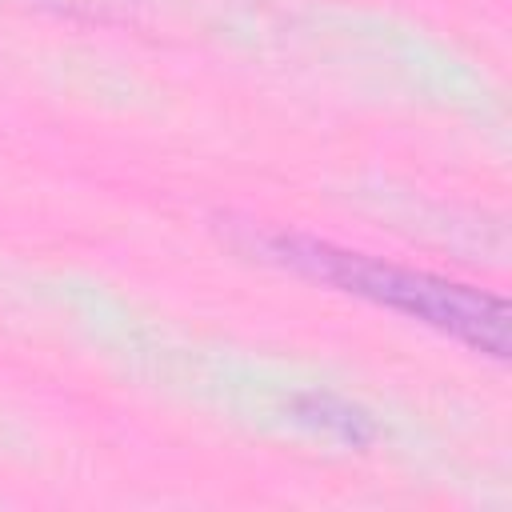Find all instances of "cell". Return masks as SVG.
Returning <instances> with one entry per match:
<instances>
[{
    "instance_id": "cell-2",
    "label": "cell",
    "mask_w": 512,
    "mask_h": 512,
    "mask_svg": "<svg viewBox=\"0 0 512 512\" xmlns=\"http://www.w3.org/2000/svg\"><path fill=\"white\" fill-rule=\"evenodd\" d=\"M300 412H304L308 420H316V424L340 432V440H348V444H364V440L372 436L368 416H364L360 408L344 404V400H332V396H308V400H300Z\"/></svg>"
},
{
    "instance_id": "cell-1",
    "label": "cell",
    "mask_w": 512,
    "mask_h": 512,
    "mask_svg": "<svg viewBox=\"0 0 512 512\" xmlns=\"http://www.w3.org/2000/svg\"><path fill=\"white\" fill-rule=\"evenodd\" d=\"M272 252H276V260L292 264L296 272H304L312 280L336 284L352 296H364L372 304H384L392 312L424 320L488 356H508L512 316L500 296H488L472 284L440 280L432 272L400 268V264H388V260H376L364 252H348V248H336L316 236H296V232H280L272 240Z\"/></svg>"
}]
</instances>
